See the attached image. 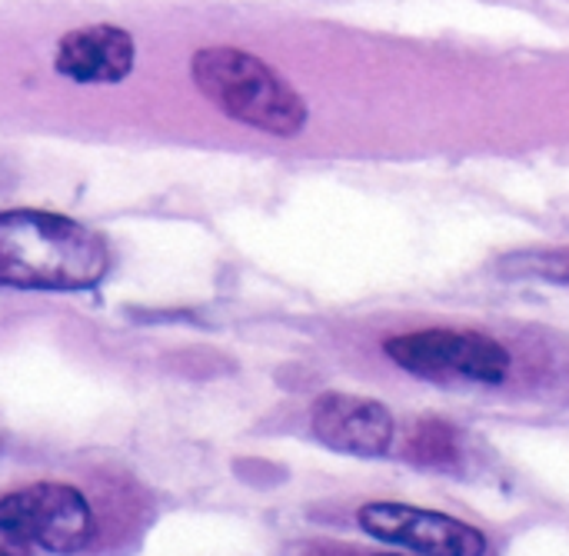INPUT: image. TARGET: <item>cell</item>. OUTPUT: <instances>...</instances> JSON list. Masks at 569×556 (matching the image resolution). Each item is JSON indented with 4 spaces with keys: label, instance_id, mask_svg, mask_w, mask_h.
I'll list each match as a JSON object with an SVG mask.
<instances>
[{
    "label": "cell",
    "instance_id": "cell-1",
    "mask_svg": "<svg viewBox=\"0 0 569 556\" xmlns=\"http://www.w3.org/2000/svg\"><path fill=\"white\" fill-rule=\"evenodd\" d=\"M110 270L107 240L50 210L0 214V284L17 290H93Z\"/></svg>",
    "mask_w": 569,
    "mask_h": 556
},
{
    "label": "cell",
    "instance_id": "cell-2",
    "mask_svg": "<svg viewBox=\"0 0 569 556\" xmlns=\"http://www.w3.org/2000/svg\"><path fill=\"white\" fill-rule=\"evenodd\" d=\"M197 90L230 120L273 133L297 137L307 127V100L267 60L240 47H203L190 60Z\"/></svg>",
    "mask_w": 569,
    "mask_h": 556
},
{
    "label": "cell",
    "instance_id": "cell-3",
    "mask_svg": "<svg viewBox=\"0 0 569 556\" xmlns=\"http://www.w3.org/2000/svg\"><path fill=\"white\" fill-rule=\"evenodd\" d=\"M93 534V507L70 484L40 480L0 497V537L13 544L53 556H73L90 547Z\"/></svg>",
    "mask_w": 569,
    "mask_h": 556
},
{
    "label": "cell",
    "instance_id": "cell-4",
    "mask_svg": "<svg viewBox=\"0 0 569 556\" xmlns=\"http://www.w3.org/2000/svg\"><path fill=\"white\" fill-rule=\"evenodd\" d=\"M383 354L420 380L500 384L510 374V350L477 330H413L390 337Z\"/></svg>",
    "mask_w": 569,
    "mask_h": 556
},
{
    "label": "cell",
    "instance_id": "cell-5",
    "mask_svg": "<svg viewBox=\"0 0 569 556\" xmlns=\"http://www.w3.org/2000/svg\"><path fill=\"white\" fill-rule=\"evenodd\" d=\"M357 524L383 544L413 550L420 556H483L487 554V537L447 514H433L423 507L410 504H390L377 500L360 507Z\"/></svg>",
    "mask_w": 569,
    "mask_h": 556
},
{
    "label": "cell",
    "instance_id": "cell-6",
    "mask_svg": "<svg viewBox=\"0 0 569 556\" xmlns=\"http://www.w3.org/2000/svg\"><path fill=\"white\" fill-rule=\"evenodd\" d=\"M313 437L350 457H383L393 447V414L373 400L357 394H323L310 410Z\"/></svg>",
    "mask_w": 569,
    "mask_h": 556
},
{
    "label": "cell",
    "instance_id": "cell-7",
    "mask_svg": "<svg viewBox=\"0 0 569 556\" xmlns=\"http://www.w3.org/2000/svg\"><path fill=\"white\" fill-rule=\"evenodd\" d=\"M137 63L133 37L117 23H90L60 37L53 67L73 83H120Z\"/></svg>",
    "mask_w": 569,
    "mask_h": 556
},
{
    "label": "cell",
    "instance_id": "cell-8",
    "mask_svg": "<svg viewBox=\"0 0 569 556\" xmlns=\"http://www.w3.org/2000/svg\"><path fill=\"white\" fill-rule=\"evenodd\" d=\"M407 454H410V460H417L423 467L450 470L460 464V437L447 420H420L410 437Z\"/></svg>",
    "mask_w": 569,
    "mask_h": 556
},
{
    "label": "cell",
    "instance_id": "cell-9",
    "mask_svg": "<svg viewBox=\"0 0 569 556\" xmlns=\"http://www.w3.org/2000/svg\"><path fill=\"white\" fill-rule=\"evenodd\" d=\"M500 270L510 274V277H537V280H550V284L569 287V247L513 254V257H507L500 264Z\"/></svg>",
    "mask_w": 569,
    "mask_h": 556
},
{
    "label": "cell",
    "instance_id": "cell-10",
    "mask_svg": "<svg viewBox=\"0 0 569 556\" xmlns=\"http://www.w3.org/2000/svg\"><path fill=\"white\" fill-rule=\"evenodd\" d=\"M0 556H27L23 550H20V544H13V540H0Z\"/></svg>",
    "mask_w": 569,
    "mask_h": 556
},
{
    "label": "cell",
    "instance_id": "cell-11",
    "mask_svg": "<svg viewBox=\"0 0 569 556\" xmlns=\"http://www.w3.org/2000/svg\"><path fill=\"white\" fill-rule=\"evenodd\" d=\"M0 450H3V440H0Z\"/></svg>",
    "mask_w": 569,
    "mask_h": 556
}]
</instances>
